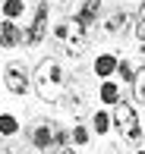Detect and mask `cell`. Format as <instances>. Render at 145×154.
<instances>
[{"mask_svg": "<svg viewBox=\"0 0 145 154\" xmlns=\"http://www.w3.org/2000/svg\"><path fill=\"white\" fill-rule=\"evenodd\" d=\"M0 135H3V138L19 135V120L13 113H0Z\"/></svg>", "mask_w": 145, "mask_h": 154, "instance_id": "9a60e30c", "label": "cell"}, {"mask_svg": "<svg viewBox=\"0 0 145 154\" xmlns=\"http://www.w3.org/2000/svg\"><path fill=\"white\" fill-rule=\"evenodd\" d=\"M0 16H3V10H0Z\"/></svg>", "mask_w": 145, "mask_h": 154, "instance_id": "cb8c5ba5", "label": "cell"}, {"mask_svg": "<svg viewBox=\"0 0 145 154\" xmlns=\"http://www.w3.org/2000/svg\"><path fill=\"white\" fill-rule=\"evenodd\" d=\"M57 154H79V151H76V145H66V148H63V151H57Z\"/></svg>", "mask_w": 145, "mask_h": 154, "instance_id": "d6986e66", "label": "cell"}, {"mask_svg": "<svg viewBox=\"0 0 145 154\" xmlns=\"http://www.w3.org/2000/svg\"><path fill=\"white\" fill-rule=\"evenodd\" d=\"M3 154H29V151H25L19 142H10V145H3Z\"/></svg>", "mask_w": 145, "mask_h": 154, "instance_id": "ac0fdd59", "label": "cell"}, {"mask_svg": "<svg viewBox=\"0 0 145 154\" xmlns=\"http://www.w3.org/2000/svg\"><path fill=\"white\" fill-rule=\"evenodd\" d=\"M57 3H70V0H57Z\"/></svg>", "mask_w": 145, "mask_h": 154, "instance_id": "44dd1931", "label": "cell"}, {"mask_svg": "<svg viewBox=\"0 0 145 154\" xmlns=\"http://www.w3.org/2000/svg\"><path fill=\"white\" fill-rule=\"evenodd\" d=\"M70 138H73V145H76V148H82V145H88V138H92V132H88V126L76 123V126H73V132H70Z\"/></svg>", "mask_w": 145, "mask_h": 154, "instance_id": "e0dca14e", "label": "cell"}, {"mask_svg": "<svg viewBox=\"0 0 145 154\" xmlns=\"http://www.w3.org/2000/svg\"><path fill=\"white\" fill-rule=\"evenodd\" d=\"M117 63H120V57L117 54H110V51H101L98 57H95V63H92V72H95V79H114L117 75Z\"/></svg>", "mask_w": 145, "mask_h": 154, "instance_id": "9c48e42d", "label": "cell"}, {"mask_svg": "<svg viewBox=\"0 0 145 154\" xmlns=\"http://www.w3.org/2000/svg\"><path fill=\"white\" fill-rule=\"evenodd\" d=\"M139 19L145 22V0H142V6H139Z\"/></svg>", "mask_w": 145, "mask_h": 154, "instance_id": "ffe728a7", "label": "cell"}, {"mask_svg": "<svg viewBox=\"0 0 145 154\" xmlns=\"http://www.w3.org/2000/svg\"><path fill=\"white\" fill-rule=\"evenodd\" d=\"M117 75H120L123 85H133V79H136V66H133L126 57H120V63H117Z\"/></svg>", "mask_w": 145, "mask_h": 154, "instance_id": "2e32d148", "label": "cell"}, {"mask_svg": "<svg viewBox=\"0 0 145 154\" xmlns=\"http://www.w3.org/2000/svg\"><path fill=\"white\" fill-rule=\"evenodd\" d=\"M110 116H114V129L120 132V138L123 142H129V145H142V120H139V113H136V107L129 101H117L114 107H110Z\"/></svg>", "mask_w": 145, "mask_h": 154, "instance_id": "3957f363", "label": "cell"}, {"mask_svg": "<svg viewBox=\"0 0 145 154\" xmlns=\"http://www.w3.org/2000/svg\"><path fill=\"white\" fill-rule=\"evenodd\" d=\"M120 97H123V94H120V85H117L114 79H104V82L98 85V101H101V104L114 107V104L120 101Z\"/></svg>", "mask_w": 145, "mask_h": 154, "instance_id": "8fae6325", "label": "cell"}, {"mask_svg": "<svg viewBox=\"0 0 145 154\" xmlns=\"http://www.w3.org/2000/svg\"><path fill=\"white\" fill-rule=\"evenodd\" d=\"M57 126H60V123L44 120V123H35V126L29 129V142H32V148H35L38 154H54V151H60V145H57Z\"/></svg>", "mask_w": 145, "mask_h": 154, "instance_id": "5b68a950", "label": "cell"}, {"mask_svg": "<svg viewBox=\"0 0 145 154\" xmlns=\"http://www.w3.org/2000/svg\"><path fill=\"white\" fill-rule=\"evenodd\" d=\"M142 54H145V44H142Z\"/></svg>", "mask_w": 145, "mask_h": 154, "instance_id": "603a6c76", "label": "cell"}, {"mask_svg": "<svg viewBox=\"0 0 145 154\" xmlns=\"http://www.w3.org/2000/svg\"><path fill=\"white\" fill-rule=\"evenodd\" d=\"M54 38H57L60 51H63L66 57L79 60L82 54L88 51V41H92V29H88V25L82 22V19L66 16L60 25H54Z\"/></svg>", "mask_w": 145, "mask_h": 154, "instance_id": "7a4b0ae2", "label": "cell"}, {"mask_svg": "<svg viewBox=\"0 0 145 154\" xmlns=\"http://www.w3.org/2000/svg\"><path fill=\"white\" fill-rule=\"evenodd\" d=\"M22 41H25V25L13 22V19H0V51L22 47Z\"/></svg>", "mask_w": 145, "mask_h": 154, "instance_id": "52a82bcc", "label": "cell"}, {"mask_svg": "<svg viewBox=\"0 0 145 154\" xmlns=\"http://www.w3.org/2000/svg\"><path fill=\"white\" fill-rule=\"evenodd\" d=\"M92 126H95V135H107V132L114 129V116H110L107 110H95L92 113Z\"/></svg>", "mask_w": 145, "mask_h": 154, "instance_id": "7c38bea8", "label": "cell"}, {"mask_svg": "<svg viewBox=\"0 0 145 154\" xmlns=\"http://www.w3.org/2000/svg\"><path fill=\"white\" fill-rule=\"evenodd\" d=\"M0 10H3V19H13V22H19L25 13V0H3L0 3Z\"/></svg>", "mask_w": 145, "mask_h": 154, "instance_id": "4fadbf2b", "label": "cell"}, {"mask_svg": "<svg viewBox=\"0 0 145 154\" xmlns=\"http://www.w3.org/2000/svg\"><path fill=\"white\" fill-rule=\"evenodd\" d=\"M129 88H133V101L145 107V63L136 69V79H133V85H129Z\"/></svg>", "mask_w": 145, "mask_h": 154, "instance_id": "5bb4252c", "label": "cell"}, {"mask_svg": "<svg viewBox=\"0 0 145 154\" xmlns=\"http://www.w3.org/2000/svg\"><path fill=\"white\" fill-rule=\"evenodd\" d=\"M133 25H136L133 13H129V10H117V13H110V16L104 19V35H110V38H123L126 32H133Z\"/></svg>", "mask_w": 145, "mask_h": 154, "instance_id": "ba28073f", "label": "cell"}, {"mask_svg": "<svg viewBox=\"0 0 145 154\" xmlns=\"http://www.w3.org/2000/svg\"><path fill=\"white\" fill-rule=\"evenodd\" d=\"M47 19H51V10H47V3L41 0V3L35 6V13H32V22L25 25V41H22V47H38V44H44V38H47Z\"/></svg>", "mask_w": 145, "mask_h": 154, "instance_id": "8992f818", "label": "cell"}, {"mask_svg": "<svg viewBox=\"0 0 145 154\" xmlns=\"http://www.w3.org/2000/svg\"><path fill=\"white\" fill-rule=\"evenodd\" d=\"M70 88V79H66V69L57 57H41L32 69V91L41 104H60Z\"/></svg>", "mask_w": 145, "mask_h": 154, "instance_id": "6da1fadb", "label": "cell"}, {"mask_svg": "<svg viewBox=\"0 0 145 154\" xmlns=\"http://www.w3.org/2000/svg\"><path fill=\"white\" fill-rule=\"evenodd\" d=\"M3 85H6V91L13 97H25L32 91V72L25 69L22 60H10L3 66Z\"/></svg>", "mask_w": 145, "mask_h": 154, "instance_id": "277c9868", "label": "cell"}, {"mask_svg": "<svg viewBox=\"0 0 145 154\" xmlns=\"http://www.w3.org/2000/svg\"><path fill=\"white\" fill-rule=\"evenodd\" d=\"M136 154H145V151H136Z\"/></svg>", "mask_w": 145, "mask_h": 154, "instance_id": "7402d4cb", "label": "cell"}, {"mask_svg": "<svg viewBox=\"0 0 145 154\" xmlns=\"http://www.w3.org/2000/svg\"><path fill=\"white\" fill-rule=\"evenodd\" d=\"M101 6H104V0H82V3L76 6V13H73V16H76V19H82V22L92 29V25H95V19L101 16Z\"/></svg>", "mask_w": 145, "mask_h": 154, "instance_id": "30bf717a", "label": "cell"}]
</instances>
